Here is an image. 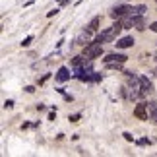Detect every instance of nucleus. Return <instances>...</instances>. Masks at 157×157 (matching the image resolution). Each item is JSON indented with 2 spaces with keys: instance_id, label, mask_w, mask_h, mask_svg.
I'll return each mask as SVG.
<instances>
[{
  "instance_id": "1",
  "label": "nucleus",
  "mask_w": 157,
  "mask_h": 157,
  "mask_svg": "<svg viewBox=\"0 0 157 157\" xmlns=\"http://www.w3.org/2000/svg\"><path fill=\"white\" fill-rule=\"evenodd\" d=\"M101 52H103V47H101V43H97V41L83 47V56L89 58V60H93V58L101 56Z\"/></svg>"
},
{
  "instance_id": "2",
  "label": "nucleus",
  "mask_w": 157,
  "mask_h": 157,
  "mask_svg": "<svg viewBox=\"0 0 157 157\" xmlns=\"http://www.w3.org/2000/svg\"><path fill=\"white\" fill-rule=\"evenodd\" d=\"M117 31H114V29H113V25L111 27H109V29H105V31L103 33H99L97 35V39H95V41H97V43H105V41H113L114 37H117Z\"/></svg>"
},
{
  "instance_id": "3",
  "label": "nucleus",
  "mask_w": 157,
  "mask_h": 157,
  "mask_svg": "<svg viewBox=\"0 0 157 157\" xmlns=\"http://www.w3.org/2000/svg\"><path fill=\"white\" fill-rule=\"evenodd\" d=\"M132 14V8L130 6H114V8L111 10V17H122V16H128Z\"/></svg>"
},
{
  "instance_id": "4",
  "label": "nucleus",
  "mask_w": 157,
  "mask_h": 157,
  "mask_svg": "<svg viewBox=\"0 0 157 157\" xmlns=\"http://www.w3.org/2000/svg\"><path fill=\"white\" fill-rule=\"evenodd\" d=\"M147 111H149V107L146 105V103H140L136 109H134V114L138 118H142V120H146L147 118Z\"/></svg>"
},
{
  "instance_id": "5",
  "label": "nucleus",
  "mask_w": 157,
  "mask_h": 157,
  "mask_svg": "<svg viewBox=\"0 0 157 157\" xmlns=\"http://www.w3.org/2000/svg\"><path fill=\"white\" fill-rule=\"evenodd\" d=\"M70 64H72V68H74V70H83V66L89 64V60L86 62V56H76V58H72Z\"/></svg>"
},
{
  "instance_id": "6",
  "label": "nucleus",
  "mask_w": 157,
  "mask_h": 157,
  "mask_svg": "<svg viewBox=\"0 0 157 157\" xmlns=\"http://www.w3.org/2000/svg\"><path fill=\"white\" fill-rule=\"evenodd\" d=\"M126 58L128 56H124V54H109V56L103 58V60H105V64H109V62H120L122 64V62H126Z\"/></svg>"
},
{
  "instance_id": "7",
  "label": "nucleus",
  "mask_w": 157,
  "mask_h": 157,
  "mask_svg": "<svg viewBox=\"0 0 157 157\" xmlns=\"http://www.w3.org/2000/svg\"><path fill=\"white\" fill-rule=\"evenodd\" d=\"M140 87H142V93H149L153 86H151V82H149L146 76H140Z\"/></svg>"
},
{
  "instance_id": "8",
  "label": "nucleus",
  "mask_w": 157,
  "mask_h": 157,
  "mask_svg": "<svg viewBox=\"0 0 157 157\" xmlns=\"http://www.w3.org/2000/svg\"><path fill=\"white\" fill-rule=\"evenodd\" d=\"M132 45H134V39H132V37H122V39L117 41L118 49H128V47H132Z\"/></svg>"
},
{
  "instance_id": "9",
  "label": "nucleus",
  "mask_w": 157,
  "mask_h": 157,
  "mask_svg": "<svg viewBox=\"0 0 157 157\" xmlns=\"http://www.w3.org/2000/svg\"><path fill=\"white\" fill-rule=\"evenodd\" d=\"M56 80H58V82H66V80H70V72H68V68H66V66H62V68L56 72Z\"/></svg>"
},
{
  "instance_id": "10",
  "label": "nucleus",
  "mask_w": 157,
  "mask_h": 157,
  "mask_svg": "<svg viewBox=\"0 0 157 157\" xmlns=\"http://www.w3.org/2000/svg\"><path fill=\"white\" fill-rule=\"evenodd\" d=\"M132 21H134V27H138V29H144V17L142 16H132Z\"/></svg>"
},
{
  "instance_id": "11",
  "label": "nucleus",
  "mask_w": 157,
  "mask_h": 157,
  "mask_svg": "<svg viewBox=\"0 0 157 157\" xmlns=\"http://www.w3.org/2000/svg\"><path fill=\"white\" fill-rule=\"evenodd\" d=\"M99 23H101V17H93V20L89 21V25H87V31H95V29L99 27Z\"/></svg>"
},
{
  "instance_id": "12",
  "label": "nucleus",
  "mask_w": 157,
  "mask_h": 157,
  "mask_svg": "<svg viewBox=\"0 0 157 157\" xmlns=\"http://www.w3.org/2000/svg\"><path fill=\"white\" fill-rule=\"evenodd\" d=\"M144 12H146V6H136V8H132V16H142Z\"/></svg>"
},
{
  "instance_id": "13",
  "label": "nucleus",
  "mask_w": 157,
  "mask_h": 157,
  "mask_svg": "<svg viewBox=\"0 0 157 157\" xmlns=\"http://www.w3.org/2000/svg\"><path fill=\"white\" fill-rule=\"evenodd\" d=\"M68 120H70V122H78V120H80V114H72Z\"/></svg>"
},
{
  "instance_id": "14",
  "label": "nucleus",
  "mask_w": 157,
  "mask_h": 157,
  "mask_svg": "<svg viewBox=\"0 0 157 157\" xmlns=\"http://www.w3.org/2000/svg\"><path fill=\"white\" fill-rule=\"evenodd\" d=\"M4 107H6V109H12V107H14V101H10V99H8V101L4 103Z\"/></svg>"
},
{
  "instance_id": "15",
  "label": "nucleus",
  "mask_w": 157,
  "mask_h": 157,
  "mask_svg": "<svg viewBox=\"0 0 157 157\" xmlns=\"http://www.w3.org/2000/svg\"><path fill=\"white\" fill-rule=\"evenodd\" d=\"M31 41H33V37H27V39H25V41H23V43H21V45H23V47H27L29 43H31Z\"/></svg>"
},
{
  "instance_id": "16",
  "label": "nucleus",
  "mask_w": 157,
  "mask_h": 157,
  "mask_svg": "<svg viewBox=\"0 0 157 157\" xmlns=\"http://www.w3.org/2000/svg\"><path fill=\"white\" fill-rule=\"evenodd\" d=\"M122 136H124V138H126V140H128V142H132V134H130V132H124Z\"/></svg>"
},
{
  "instance_id": "17",
  "label": "nucleus",
  "mask_w": 157,
  "mask_h": 157,
  "mask_svg": "<svg viewBox=\"0 0 157 157\" xmlns=\"http://www.w3.org/2000/svg\"><path fill=\"white\" fill-rule=\"evenodd\" d=\"M149 29H151V31H155V33H157V21H153V23H151V27H149Z\"/></svg>"
},
{
  "instance_id": "18",
  "label": "nucleus",
  "mask_w": 157,
  "mask_h": 157,
  "mask_svg": "<svg viewBox=\"0 0 157 157\" xmlns=\"http://www.w3.org/2000/svg\"><path fill=\"white\" fill-rule=\"evenodd\" d=\"M25 91H27V93H33V91H35V87H31V86H27V87H25Z\"/></svg>"
},
{
  "instance_id": "19",
  "label": "nucleus",
  "mask_w": 157,
  "mask_h": 157,
  "mask_svg": "<svg viewBox=\"0 0 157 157\" xmlns=\"http://www.w3.org/2000/svg\"><path fill=\"white\" fill-rule=\"evenodd\" d=\"M138 144H140V146H147V144H149V140H140Z\"/></svg>"
},
{
  "instance_id": "20",
  "label": "nucleus",
  "mask_w": 157,
  "mask_h": 157,
  "mask_svg": "<svg viewBox=\"0 0 157 157\" xmlns=\"http://www.w3.org/2000/svg\"><path fill=\"white\" fill-rule=\"evenodd\" d=\"M153 118H155V122H157V113H155V114H153Z\"/></svg>"
},
{
  "instance_id": "21",
  "label": "nucleus",
  "mask_w": 157,
  "mask_h": 157,
  "mask_svg": "<svg viewBox=\"0 0 157 157\" xmlns=\"http://www.w3.org/2000/svg\"><path fill=\"white\" fill-rule=\"evenodd\" d=\"M155 2H157V0H155Z\"/></svg>"
}]
</instances>
